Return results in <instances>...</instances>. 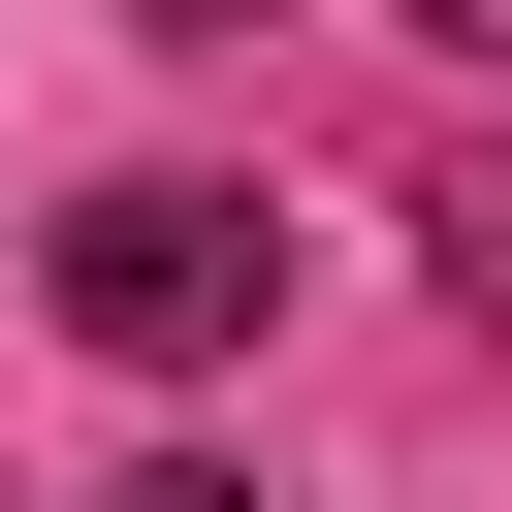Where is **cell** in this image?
Segmentation results:
<instances>
[{
  "instance_id": "cell-3",
  "label": "cell",
  "mask_w": 512,
  "mask_h": 512,
  "mask_svg": "<svg viewBox=\"0 0 512 512\" xmlns=\"http://www.w3.org/2000/svg\"><path fill=\"white\" fill-rule=\"evenodd\" d=\"M96 512H256V480H192V448H160V480H96Z\"/></svg>"
},
{
  "instance_id": "cell-1",
  "label": "cell",
  "mask_w": 512,
  "mask_h": 512,
  "mask_svg": "<svg viewBox=\"0 0 512 512\" xmlns=\"http://www.w3.org/2000/svg\"><path fill=\"white\" fill-rule=\"evenodd\" d=\"M256 288H288L256 192H96V224H64V320H96V352H256Z\"/></svg>"
},
{
  "instance_id": "cell-2",
  "label": "cell",
  "mask_w": 512,
  "mask_h": 512,
  "mask_svg": "<svg viewBox=\"0 0 512 512\" xmlns=\"http://www.w3.org/2000/svg\"><path fill=\"white\" fill-rule=\"evenodd\" d=\"M448 256H480V320H512V160H448Z\"/></svg>"
}]
</instances>
